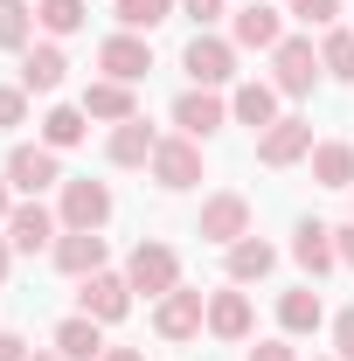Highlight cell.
<instances>
[{
    "instance_id": "obj_1",
    "label": "cell",
    "mask_w": 354,
    "mask_h": 361,
    "mask_svg": "<svg viewBox=\"0 0 354 361\" xmlns=\"http://www.w3.org/2000/svg\"><path fill=\"white\" fill-rule=\"evenodd\" d=\"M126 285H133V299L146 292V299L160 306V299L181 285V250H174V243H153V236L133 243V257H126Z\"/></svg>"
},
{
    "instance_id": "obj_2",
    "label": "cell",
    "mask_w": 354,
    "mask_h": 361,
    "mask_svg": "<svg viewBox=\"0 0 354 361\" xmlns=\"http://www.w3.org/2000/svg\"><path fill=\"white\" fill-rule=\"evenodd\" d=\"M236 56H243V49L229 42V35H209V28H195V42L181 49V70H188L202 90H222V84H236Z\"/></svg>"
},
{
    "instance_id": "obj_3",
    "label": "cell",
    "mask_w": 354,
    "mask_h": 361,
    "mask_svg": "<svg viewBox=\"0 0 354 361\" xmlns=\"http://www.w3.org/2000/svg\"><path fill=\"white\" fill-rule=\"evenodd\" d=\"M195 236H202V243H222V250L243 243V236H250V195H243V188H216V195L202 202Z\"/></svg>"
},
{
    "instance_id": "obj_4",
    "label": "cell",
    "mask_w": 354,
    "mask_h": 361,
    "mask_svg": "<svg viewBox=\"0 0 354 361\" xmlns=\"http://www.w3.org/2000/svg\"><path fill=\"white\" fill-rule=\"evenodd\" d=\"M319 77H326V70H319L312 35H285V42L271 49V84H278V97H306Z\"/></svg>"
},
{
    "instance_id": "obj_5",
    "label": "cell",
    "mask_w": 354,
    "mask_h": 361,
    "mask_svg": "<svg viewBox=\"0 0 354 361\" xmlns=\"http://www.w3.org/2000/svg\"><path fill=\"white\" fill-rule=\"evenodd\" d=\"M0 174H7V188H14V195H49V188H63V153H56V146H42V139H35V146H14Z\"/></svg>"
},
{
    "instance_id": "obj_6",
    "label": "cell",
    "mask_w": 354,
    "mask_h": 361,
    "mask_svg": "<svg viewBox=\"0 0 354 361\" xmlns=\"http://www.w3.org/2000/svg\"><path fill=\"white\" fill-rule=\"evenodd\" d=\"M153 180H160L167 195H188V188H202V139L167 133L160 146H153Z\"/></svg>"
},
{
    "instance_id": "obj_7",
    "label": "cell",
    "mask_w": 354,
    "mask_h": 361,
    "mask_svg": "<svg viewBox=\"0 0 354 361\" xmlns=\"http://www.w3.org/2000/svg\"><path fill=\"white\" fill-rule=\"evenodd\" d=\"M77 313H90L97 326H118V319L133 313L126 271H90V278H77Z\"/></svg>"
},
{
    "instance_id": "obj_8",
    "label": "cell",
    "mask_w": 354,
    "mask_h": 361,
    "mask_svg": "<svg viewBox=\"0 0 354 361\" xmlns=\"http://www.w3.org/2000/svg\"><path fill=\"white\" fill-rule=\"evenodd\" d=\"M209 326V292H195V285H174L160 306H153V334L160 341H195Z\"/></svg>"
},
{
    "instance_id": "obj_9",
    "label": "cell",
    "mask_w": 354,
    "mask_h": 361,
    "mask_svg": "<svg viewBox=\"0 0 354 361\" xmlns=\"http://www.w3.org/2000/svg\"><path fill=\"white\" fill-rule=\"evenodd\" d=\"M111 209H118V202H111V188H104V180H63V202H56V216H63V229H104L111 223Z\"/></svg>"
},
{
    "instance_id": "obj_10",
    "label": "cell",
    "mask_w": 354,
    "mask_h": 361,
    "mask_svg": "<svg viewBox=\"0 0 354 361\" xmlns=\"http://www.w3.org/2000/svg\"><path fill=\"white\" fill-rule=\"evenodd\" d=\"M7 243L14 250H56V236H63V216L56 209H42V195H21L14 202V216H7Z\"/></svg>"
},
{
    "instance_id": "obj_11",
    "label": "cell",
    "mask_w": 354,
    "mask_h": 361,
    "mask_svg": "<svg viewBox=\"0 0 354 361\" xmlns=\"http://www.w3.org/2000/svg\"><path fill=\"white\" fill-rule=\"evenodd\" d=\"M174 126L188 139H216L222 126H229V97H222V90H202V84H188L174 97Z\"/></svg>"
},
{
    "instance_id": "obj_12",
    "label": "cell",
    "mask_w": 354,
    "mask_h": 361,
    "mask_svg": "<svg viewBox=\"0 0 354 361\" xmlns=\"http://www.w3.org/2000/svg\"><path fill=\"white\" fill-rule=\"evenodd\" d=\"M229 42L236 49H278L285 42V14H278V7H271V0H243V7H236V14H229Z\"/></svg>"
},
{
    "instance_id": "obj_13",
    "label": "cell",
    "mask_w": 354,
    "mask_h": 361,
    "mask_svg": "<svg viewBox=\"0 0 354 361\" xmlns=\"http://www.w3.org/2000/svg\"><path fill=\"white\" fill-rule=\"evenodd\" d=\"M104 257H111L104 229H63L56 250H49V264L63 271V278H90V271H104Z\"/></svg>"
},
{
    "instance_id": "obj_14",
    "label": "cell",
    "mask_w": 354,
    "mask_h": 361,
    "mask_svg": "<svg viewBox=\"0 0 354 361\" xmlns=\"http://www.w3.org/2000/svg\"><path fill=\"white\" fill-rule=\"evenodd\" d=\"M97 70H104V77H118V84H139V77L153 70V42L133 35V28H118V35H104V42H97Z\"/></svg>"
},
{
    "instance_id": "obj_15",
    "label": "cell",
    "mask_w": 354,
    "mask_h": 361,
    "mask_svg": "<svg viewBox=\"0 0 354 361\" xmlns=\"http://www.w3.org/2000/svg\"><path fill=\"white\" fill-rule=\"evenodd\" d=\"M312 146H319V139H312V126L285 111L278 126H264V133H257V160H264V167H299Z\"/></svg>"
},
{
    "instance_id": "obj_16",
    "label": "cell",
    "mask_w": 354,
    "mask_h": 361,
    "mask_svg": "<svg viewBox=\"0 0 354 361\" xmlns=\"http://www.w3.org/2000/svg\"><path fill=\"white\" fill-rule=\"evenodd\" d=\"M63 77H70L63 42H28V49H21V90H28V97H56Z\"/></svg>"
},
{
    "instance_id": "obj_17",
    "label": "cell",
    "mask_w": 354,
    "mask_h": 361,
    "mask_svg": "<svg viewBox=\"0 0 354 361\" xmlns=\"http://www.w3.org/2000/svg\"><path fill=\"white\" fill-rule=\"evenodd\" d=\"M285 111H278V84L271 77H250V84L229 90V126H250V133H264V126H278Z\"/></svg>"
},
{
    "instance_id": "obj_18",
    "label": "cell",
    "mask_w": 354,
    "mask_h": 361,
    "mask_svg": "<svg viewBox=\"0 0 354 361\" xmlns=\"http://www.w3.org/2000/svg\"><path fill=\"white\" fill-rule=\"evenodd\" d=\"M292 264L306 271V278H326V271H341V257H334V223L306 216V223L292 229Z\"/></svg>"
},
{
    "instance_id": "obj_19",
    "label": "cell",
    "mask_w": 354,
    "mask_h": 361,
    "mask_svg": "<svg viewBox=\"0 0 354 361\" xmlns=\"http://www.w3.org/2000/svg\"><path fill=\"white\" fill-rule=\"evenodd\" d=\"M326 326V299L312 292V285H292V292H278V334L285 341H299V334H319Z\"/></svg>"
},
{
    "instance_id": "obj_20",
    "label": "cell",
    "mask_w": 354,
    "mask_h": 361,
    "mask_svg": "<svg viewBox=\"0 0 354 361\" xmlns=\"http://www.w3.org/2000/svg\"><path fill=\"white\" fill-rule=\"evenodd\" d=\"M153 146H160V133L146 118H126V126H111V139H104V160L111 167H153Z\"/></svg>"
},
{
    "instance_id": "obj_21",
    "label": "cell",
    "mask_w": 354,
    "mask_h": 361,
    "mask_svg": "<svg viewBox=\"0 0 354 361\" xmlns=\"http://www.w3.org/2000/svg\"><path fill=\"white\" fill-rule=\"evenodd\" d=\"M250 326H257V313H250V299H243L236 285L209 292V334H216V341H250Z\"/></svg>"
},
{
    "instance_id": "obj_22",
    "label": "cell",
    "mask_w": 354,
    "mask_h": 361,
    "mask_svg": "<svg viewBox=\"0 0 354 361\" xmlns=\"http://www.w3.org/2000/svg\"><path fill=\"white\" fill-rule=\"evenodd\" d=\"M49 348H56L63 361H97V355H104V326H97L90 313H70V319H56Z\"/></svg>"
},
{
    "instance_id": "obj_23",
    "label": "cell",
    "mask_w": 354,
    "mask_h": 361,
    "mask_svg": "<svg viewBox=\"0 0 354 361\" xmlns=\"http://www.w3.org/2000/svg\"><path fill=\"white\" fill-rule=\"evenodd\" d=\"M84 111L97 126H126V118H139V97H133V84H118V77H97V84L84 90Z\"/></svg>"
},
{
    "instance_id": "obj_24",
    "label": "cell",
    "mask_w": 354,
    "mask_h": 361,
    "mask_svg": "<svg viewBox=\"0 0 354 361\" xmlns=\"http://www.w3.org/2000/svg\"><path fill=\"white\" fill-rule=\"evenodd\" d=\"M222 271H229V285H257V278L278 271V250H271L264 236H243V243L222 250Z\"/></svg>"
},
{
    "instance_id": "obj_25",
    "label": "cell",
    "mask_w": 354,
    "mask_h": 361,
    "mask_svg": "<svg viewBox=\"0 0 354 361\" xmlns=\"http://www.w3.org/2000/svg\"><path fill=\"white\" fill-rule=\"evenodd\" d=\"M306 160H312V180L319 188H354V146L348 139H319Z\"/></svg>"
},
{
    "instance_id": "obj_26",
    "label": "cell",
    "mask_w": 354,
    "mask_h": 361,
    "mask_svg": "<svg viewBox=\"0 0 354 361\" xmlns=\"http://www.w3.org/2000/svg\"><path fill=\"white\" fill-rule=\"evenodd\" d=\"M84 133H90V111H84V104H56V111L42 118V146H56V153L84 146Z\"/></svg>"
},
{
    "instance_id": "obj_27",
    "label": "cell",
    "mask_w": 354,
    "mask_h": 361,
    "mask_svg": "<svg viewBox=\"0 0 354 361\" xmlns=\"http://www.w3.org/2000/svg\"><path fill=\"white\" fill-rule=\"evenodd\" d=\"M90 21V7L84 0H35V28H42L49 42H63V35H77Z\"/></svg>"
},
{
    "instance_id": "obj_28",
    "label": "cell",
    "mask_w": 354,
    "mask_h": 361,
    "mask_svg": "<svg viewBox=\"0 0 354 361\" xmlns=\"http://www.w3.org/2000/svg\"><path fill=\"white\" fill-rule=\"evenodd\" d=\"M319 70L334 84H354V28H319Z\"/></svg>"
},
{
    "instance_id": "obj_29",
    "label": "cell",
    "mask_w": 354,
    "mask_h": 361,
    "mask_svg": "<svg viewBox=\"0 0 354 361\" xmlns=\"http://www.w3.org/2000/svg\"><path fill=\"white\" fill-rule=\"evenodd\" d=\"M111 14H118V28H133V35H153L160 21H174V14H181V0H118Z\"/></svg>"
},
{
    "instance_id": "obj_30",
    "label": "cell",
    "mask_w": 354,
    "mask_h": 361,
    "mask_svg": "<svg viewBox=\"0 0 354 361\" xmlns=\"http://www.w3.org/2000/svg\"><path fill=\"white\" fill-rule=\"evenodd\" d=\"M28 42H35V7L28 0H0V49L21 56Z\"/></svg>"
},
{
    "instance_id": "obj_31",
    "label": "cell",
    "mask_w": 354,
    "mask_h": 361,
    "mask_svg": "<svg viewBox=\"0 0 354 361\" xmlns=\"http://www.w3.org/2000/svg\"><path fill=\"white\" fill-rule=\"evenodd\" d=\"M14 126H28V90L0 84V133H14Z\"/></svg>"
},
{
    "instance_id": "obj_32",
    "label": "cell",
    "mask_w": 354,
    "mask_h": 361,
    "mask_svg": "<svg viewBox=\"0 0 354 361\" xmlns=\"http://www.w3.org/2000/svg\"><path fill=\"white\" fill-rule=\"evenodd\" d=\"M285 14H292V21H306V28H334V14H341V0H292Z\"/></svg>"
},
{
    "instance_id": "obj_33",
    "label": "cell",
    "mask_w": 354,
    "mask_h": 361,
    "mask_svg": "<svg viewBox=\"0 0 354 361\" xmlns=\"http://www.w3.org/2000/svg\"><path fill=\"white\" fill-rule=\"evenodd\" d=\"M334 355L354 361V306H341V313H334Z\"/></svg>"
},
{
    "instance_id": "obj_34",
    "label": "cell",
    "mask_w": 354,
    "mask_h": 361,
    "mask_svg": "<svg viewBox=\"0 0 354 361\" xmlns=\"http://www.w3.org/2000/svg\"><path fill=\"white\" fill-rule=\"evenodd\" d=\"M222 7H229V0H181V14H188L195 28H209V21H222Z\"/></svg>"
},
{
    "instance_id": "obj_35",
    "label": "cell",
    "mask_w": 354,
    "mask_h": 361,
    "mask_svg": "<svg viewBox=\"0 0 354 361\" xmlns=\"http://www.w3.org/2000/svg\"><path fill=\"white\" fill-rule=\"evenodd\" d=\"M250 361H299V348L278 334V341H257V348H250Z\"/></svg>"
},
{
    "instance_id": "obj_36",
    "label": "cell",
    "mask_w": 354,
    "mask_h": 361,
    "mask_svg": "<svg viewBox=\"0 0 354 361\" xmlns=\"http://www.w3.org/2000/svg\"><path fill=\"white\" fill-rule=\"evenodd\" d=\"M334 257L354 271V223H341V229H334Z\"/></svg>"
},
{
    "instance_id": "obj_37",
    "label": "cell",
    "mask_w": 354,
    "mask_h": 361,
    "mask_svg": "<svg viewBox=\"0 0 354 361\" xmlns=\"http://www.w3.org/2000/svg\"><path fill=\"white\" fill-rule=\"evenodd\" d=\"M0 361H28V341H21V334H7V326H0Z\"/></svg>"
},
{
    "instance_id": "obj_38",
    "label": "cell",
    "mask_w": 354,
    "mask_h": 361,
    "mask_svg": "<svg viewBox=\"0 0 354 361\" xmlns=\"http://www.w3.org/2000/svg\"><path fill=\"white\" fill-rule=\"evenodd\" d=\"M7 271H14V243H7V229H0V285H7Z\"/></svg>"
},
{
    "instance_id": "obj_39",
    "label": "cell",
    "mask_w": 354,
    "mask_h": 361,
    "mask_svg": "<svg viewBox=\"0 0 354 361\" xmlns=\"http://www.w3.org/2000/svg\"><path fill=\"white\" fill-rule=\"evenodd\" d=\"M97 361H146V355H139V348H104Z\"/></svg>"
},
{
    "instance_id": "obj_40",
    "label": "cell",
    "mask_w": 354,
    "mask_h": 361,
    "mask_svg": "<svg viewBox=\"0 0 354 361\" xmlns=\"http://www.w3.org/2000/svg\"><path fill=\"white\" fill-rule=\"evenodd\" d=\"M14 216V188H7V174H0V223Z\"/></svg>"
},
{
    "instance_id": "obj_41",
    "label": "cell",
    "mask_w": 354,
    "mask_h": 361,
    "mask_svg": "<svg viewBox=\"0 0 354 361\" xmlns=\"http://www.w3.org/2000/svg\"><path fill=\"white\" fill-rule=\"evenodd\" d=\"M28 361H63V355H28Z\"/></svg>"
},
{
    "instance_id": "obj_42",
    "label": "cell",
    "mask_w": 354,
    "mask_h": 361,
    "mask_svg": "<svg viewBox=\"0 0 354 361\" xmlns=\"http://www.w3.org/2000/svg\"><path fill=\"white\" fill-rule=\"evenodd\" d=\"M326 361H341V355H326Z\"/></svg>"
}]
</instances>
